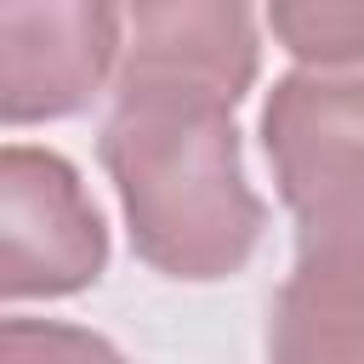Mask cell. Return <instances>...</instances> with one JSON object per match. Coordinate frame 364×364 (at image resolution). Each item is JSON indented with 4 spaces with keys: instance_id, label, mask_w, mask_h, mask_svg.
I'll list each match as a JSON object with an SVG mask.
<instances>
[{
    "instance_id": "cell-4",
    "label": "cell",
    "mask_w": 364,
    "mask_h": 364,
    "mask_svg": "<svg viewBox=\"0 0 364 364\" xmlns=\"http://www.w3.org/2000/svg\"><path fill=\"white\" fill-rule=\"evenodd\" d=\"M125 23L131 46L119 57V85H171L233 102L256 68L250 17L233 6H136Z\"/></svg>"
},
{
    "instance_id": "cell-2",
    "label": "cell",
    "mask_w": 364,
    "mask_h": 364,
    "mask_svg": "<svg viewBox=\"0 0 364 364\" xmlns=\"http://www.w3.org/2000/svg\"><path fill=\"white\" fill-rule=\"evenodd\" d=\"M102 222L80 176L40 148H6V296H63L97 279Z\"/></svg>"
},
{
    "instance_id": "cell-3",
    "label": "cell",
    "mask_w": 364,
    "mask_h": 364,
    "mask_svg": "<svg viewBox=\"0 0 364 364\" xmlns=\"http://www.w3.org/2000/svg\"><path fill=\"white\" fill-rule=\"evenodd\" d=\"M108 6H23L0 0V108L6 119H46L85 102L119 46Z\"/></svg>"
},
{
    "instance_id": "cell-6",
    "label": "cell",
    "mask_w": 364,
    "mask_h": 364,
    "mask_svg": "<svg viewBox=\"0 0 364 364\" xmlns=\"http://www.w3.org/2000/svg\"><path fill=\"white\" fill-rule=\"evenodd\" d=\"M273 28L290 40V51L318 63H347L364 51V11H273Z\"/></svg>"
},
{
    "instance_id": "cell-7",
    "label": "cell",
    "mask_w": 364,
    "mask_h": 364,
    "mask_svg": "<svg viewBox=\"0 0 364 364\" xmlns=\"http://www.w3.org/2000/svg\"><path fill=\"white\" fill-rule=\"evenodd\" d=\"M6 364H119V358L85 330L11 318L6 324Z\"/></svg>"
},
{
    "instance_id": "cell-1",
    "label": "cell",
    "mask_w": 364,
    "mask_h": 364,
    "mask_svg": "<svg viewBox=\"0 0 364 364\" xmlns=\"http://www.w3.org/2000/svg\"><path fill=\"white\" fill-rule=\"evenodd\" d=\"M102 159L125 193L142 256L165 273L216 279L256 245L262 205L239 176L228 102L171 85H119Z\"/></svg>"
},
{
    "instance_id": "cell-5",
    "label": "cell",
    "mask_w": 364,
    "mask_h": 364,
    "mask_svg": "<svg viewBox=\"0 0 364 364\" xmlns=\"http://www.w3.org/2000/svg\"><path fill=\"white\" fill-rule=\"evenodd\" d=\"M279 364H364V284L296 273L273 313Z\"/></svg>"
}]
</instances>
